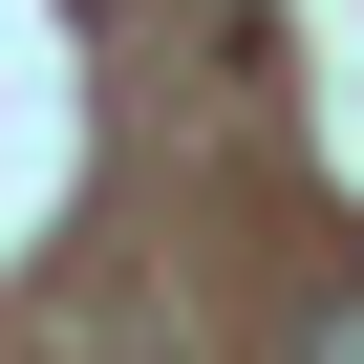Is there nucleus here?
<instances>
[{
  "instance_id": "f257e3e1",
  "label": "nucleus",
  "mask_w": 364,
  "mask_h": 364,
  "mask_svg": "<svg viewBox=\"0 0 364 364\" xmlns=\"http://www.w3.org/2000/svg\"><path fill=\"white\" fill-rule=\"evenodd\" d=\"M300 364H364V279H321V300H300Z\"/></svg>"
}]
</instances>
